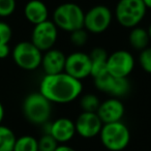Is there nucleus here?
<instances>
[{
	"label": "nucleus",
	"instance_id": "obj_1",
	"mask_svg": "<svg viewBox=\"0 0 151 151\" xmlns=\"http://www.w3.org/2000/svg\"><path fill=\"white\" fill-rule=\"evenodd\" d=\"M82 91V82L64 71L45 75L40 84V93L52 104L71 103L80 96Z\"/></svg>",
	"mask_w": 151,
	"mask_h": 151
},
{
	"label": "nucleus",
	"instance_id": "obj_2",
	"mask_svg": "<svg viewBox=\"0 0 151 151\" xmlns=\"http://www.w3.org/2000/svg\"><path fill=\"white\" fill-rule=\"evenodd\" d=\"M85 13L80 5L66 2L58 5L53 13V23L58 29L66 32L84 28Z\"/></svg>",
	"mask_w": 151,
	"mask_h": 151
},
{
	"label": "nucleus",
	"instance_id": "obj_3",
	"mask_svg": "<svg viewBox=\"0 0 151 151\" xmlns=\"http://www.w3.org/2000/svg\"><path fill=\"white\" fill-rule=\"evenodd\" d=\"M23 114L32 124L44 125L52 114V103L40 92L27 95L23 101Z\"/></svg>",
	"mask_w": 151,
	"mask_h": 151
},
{
	"label": "nucleus",
	"instance_id": "obj_4",
	"mask_svg": "<svg viewBox=\"0 0 151 151\" xmlns=\"http://www.w3.org/2000/svg\"><path fill=\"white\" fill-rule=\"evenodd\" d=\"M101 144L110 151H122L128 146L130 132L122 121L104 124L99 132Z\"/></svg>",
	"mask_w": 151,
	"mask_h": 151
},
{
	"label": "nucleus",
	"instance_id": "obj_5",
	"mask_svg": "<svg viewBox=\"0 0 151 151\" xmlns=\"http://www.w3.org/2000/svg\"><path fill=\"white\" fill-rule=\"evenodd\" d=\"M147 9L142 0H119L115 7V17L124 28H134L143 21Z\"/></svg>",
	"mask_w": 151,
	"mask_h": 151
},
{
	"label": "nucleus",
	"instance_id": "obj_6",
	"mask_svg": "<svg viewBox=\"0 0 151 151\" xmlns=\"http://www.w3.org/2000/svg\"><path fill=\"white\" fill-rule=\"evenodd\" d=\"M15 63L24 70H34L42 63V52L31 42H20L12 51Z\"/></svg>",
	"mask_w": 151,
	"mask_h": 151
},
{
	"label": "nucleus",
	"instance_id": "obj_7",
	"mask_svg": "<svg viewBox=\"0 0 151 151\" xmlns=\"http://www.w3.org/2000/svg\"><path fill=\"white\" fill-rule=\"evenodd\" d=\"M113 14L108 6L103 4L91 7L84 17V29L88 33L101 34L110 27Z\"/></svg>",
	"mask_w": 151,
	"mask_h": 151
},
{
	"label": "nucleus",
	"instance_id": "obj_8",
	"mask_svg": "<svg viewBox=\"0 0 151 151\" xmlns=\"http://www.w3.org/2000/svg\"><path fill=\"white\" fill-rule=\"evenodd\" d=\"M93 80L95 87L99 91L116 99L124 96L130 90V84L127 78H117L109 73L107 70L95 76Z\"/></svg>",
	"mask_w": 151,
	"mask_h": 151
},
{
	"label": "nucleus",
	"instance_id": "obj_9",
	"mask_svg": "<svg viewBox=\"0 0 151 151\" xmlns=\"http://www.w3.org/2000/svg\"><path fill=\"white\" fill-rule=\"evenodd\" d=\"M134 57L126 50H118L108 56L107 71L117 78H128L134 68Z\"/></svg>",
	"mask_w": 151,
	"mask_h": 151
},
{
	"label": "nucleus",
	"instance_id": "obj_10",
	"mask_svg": "<svg viewBox=\"0 0 151 151\" xmlns=\"http://www.w3.org/2000/svg\"><path fill=\"white\" fill-rule=\"evenodd\" d=\"M57 37H58V28L53 23V21L47 20L42 23L34 25L30 42L42 52H46L54 48Z\"/></svg>",
	"mask_w": 151,
	"mask_h": 151
},
{
	"label": "nucleus",
	"instance_id": "obj_11",
	"mask_svg": "<svg viewBox=\"0 0 151 151\" xmlns=\"http://www.w3.org/2000/svg\"><path fill=\"white\" fill-rule=\"evenodd\" d=\"M64 73L80 81L90 77L91 61L89 54L84 52H73L66 56Z\"/></svg>",
	"mask_w": 151,
	"mask_h": 151
},
{
	"label": "nucleus",
	"instance_id": "obj_12",
	"mask_svg": "<svg viewBox=\"0 0 151 151\" xmlns=\"http://www.w3.org/2000/svg\"><path fill=\"white\" fill-rule=\"evenodd\" d=\"M104 123L96 113L82 112L75 122L76 132L84 139H91L99 136Z\"/></svg>",
	"mask_w": 151,
	"mask_h": 151
},
{
	"label": "nucleus",
	"instance_id": "obj_13",
	"mask_svg": "<svg viewBox=\"0 0 151 151\" xmlns=\"http://www.w3.org/2000/svg\"><path fill=\"white\" fill-rule=\"evenodd\" d=\"M124 105L119 99L111 97L101 103L96 114L104 124L121 121L124 115Z\"/></svg>",
	"mask_w": 151,
	"mask_h": 151
},
{
	"label": "nucleus",
	"instance_id": "obj_14",
	"mask_svg": "<svg viewBox=\"0 0 151 151\" xmlns=\"http://www.w3.org/2000/svg\"><path fill=\"white\" fill-rule=\"evenodd\" d=\"M65 60L66 56L62 51L52 48L42 54L40 66L46 75H56L64 71Z\"/></svg>",
	"mask_w": 151,
	"mask_h": 151
},
{
	"label": "nucleus",
	"instance_id": "obj_15",
	"mask_svg": "<svg viewBox=\"0 0 151 151\" xmlns=\"http://www.w3.org/2000/svg\"><path fill=\"white\" fill-rule=\"evenodd\" d=\"M75 122L69 118L61 117L51 123L50 134L58 142V144H65L75 137Z\"/></svg>",
	"mask_w": 151,
	"mask_h": 151
},
{
	"label": "nucleus",
	"instance_id": "obj_16",
	"mask_svg": "<svg viewBox=\"0 0 151 151\" xmlns=\"http://www.w3.org/2000/svg\"><path fill=\"white\" fill-rule=\"evenodd\" d=\"M24 16L33 25L49 20V9L42 0H29L24 7Z\"/></svg>",
	"mask_w": 151,
	"mask_h": 151
},
{
	"label": "nucleus",
	"instance_id": "obj_17",
	"mask_svg": "<svg viewBox=\"0 0 151 151\" xmlns=\"http://www.w3.org/2000/svg\"><path fill=\"white\" fill-rule=\"evenodd\" d=\"M108 53L103 48H95L89 54L91 61V77L94 78L95 76L99 75L103 71L107 70Z\"/></svg>",
	"mask_w": 151,
	"mask_h": 151
},
{
	"label": "nucleus",
	"instance_id": "obj_18",
	"mask_svg": "<svg viewBox=\"0 0 151 151\" xmlns=\"http://www.w3.org/2000/svg\"><path fill=\"white\" fill-rule=\"evenodd\" d=\"M128 40H129V44L132 48L141 52L148 47L150 38H149L147 29L137 26L134 28H132L129 35H128Z\"/></svg>",
	"mask_w": 151,
	"mask_h": 151
},
{
	"label": "nucleus",
	"instance_id": "obj_19",
	"mask_svg": "<svg viewBox=\"0 0 151 151\" xmlns=\"http://www.w3.org/2000/svg\"><path fill=\"white\" fill-rule=\"evenodd\" d=\"M16 140L15 132L7 126L0 124V151H14Z\"/></svg>",
	"mask_w": 151,
	"mask_h": 151
},
{
	"label": "nucleus",
	"instance_id": "obj_20",
	"mask_svg": "<svg viewBox=\"0 0 151 151\" xmlns=\"http://www.w3.org/2000/svg\"><path fill=\"white\" fill-rule=\"evenodd\" d=\"M14 151H38L37 140L28 134L17 138Z\"/></svg>",
	"mask_w": 151,
	"mask_h": 151
},
{
	"label": "nucleus",
	"instance_id": "obj_21",
	"mask_svg": "<svg viewBox=\"0 0 151 151\" xmlns=\"http://www.w3.org/2000/svg\"><path fill=\"white\" fill-rule=\"evenodd\" d=\"M99 105H101V101H99V97L92 93H87V94L83 95L80 99V106L83 112L96 113Z\"/></svg>",
	"mask_w": 151,
	"mask_h": 151
},
{
	"label": "nucleus",
	"instance_id": "obj_22",
	"mask_svg": "<svg viewBox=\"0 0 151 151\" xmlns=\"http://www.w3.org/2000/svg\"><path fill=\"white\" fill-rule=\"evenodd\" d=\"M38 143V151H55V149L58 146V142L53 138L51 134H44L40 137Z\"/></svg>",
	"mask_w": 151,
	"mask_h": 151
},
{
	"label": "nucleus",
	"instance_id": "obj_23",
	"mask_svg": "<svg viewBox=\"0 0 151 151\" xmlns=\"http://www.w3.org/2000/svg\"><path fill=\"white\" fill-rule=\"evenodd\" d=\"M87 40H88V32L84 28L70 32V42L73 46L83 47L86 45Z\"/></svg>",
	"mask_w": 151,
	"mask_h": 151
},
{
	"label": "nucleus",
	"instance_id": "obj_24",
	"mask_svg": "<svg viewBox=\"0 0 151 151\" xmlns=\"http://www.w3.org/2000/svg\"><path fill=\"white\" fill-rule=\"evenodd\" d=\"M139 64L144 71L151 73V47H147L140 52Z\"/></svg>",
	"mask_w": 151,
	"mask_h": 151
},
{
	"label": "nucleus",
	"instance_id": "obj_25",
	"mask_svg": "<svg viewBox=\"0 0 151 151\" xmlns=\"http://www.w3.org/2000/svg\"><path fill=\"white\" fill-rule=\"evenodd\" d=\"M17 7L16 0H0V18L9 17Z\"/></svg>",
	"mask_w": 151,
	"mask_h": 151
},
{
	"label": "nucleus",
	"instance_id": "obj_26",
	"mask_svg": "<svg viewBox=\"0 0 151 151\" xmlns=\"http://www.w3.org/2000/svg\"><path fill=\"white\" fill-rule=\"evenodd\" d=\"M13 36L12 27L6 22L0 21V45H9Z\"/></svg>",
	"mask_w": 151,
	"mask_h": 151
},
{
	"label": "nucleus",
	"instance_id": "obj_27",
	"mask_svg": "<svg viewBox=\"0 0 151 151\" xmlns=\"http://www.w3.org/2000/svg\"><path fill=\"white\" fill-rule=\"evenodd\" d=\"M11 54V48L9 45H0V59H5Z\"/></svg>",
	"mask_w": 151,
	"mask_h": 151
},
{
	"label": "nucleus",
	"instance_id": "obj_28",
	"mask_svg": "<svg viewBox=\"0 0 151 151\" xmlns=\"http://www.w3.org/2000/svg\"><path fill=\"white\" fill-rule=\"evenodd\" d=\"M55 151H77V150L66 144H59L57 146V148L55 149Z\"/></svg>",
	"mask_w": 151,
	"mask_h": 151
},
{
	"label": "nucleus",
	"instance_id": "obj_29",
	"mask_svg": "<svg viewBox=\"0 0 151 151\" xmlns=\"http://www.w3.org/2000/svg\"><path fill=\"white\" fill-rule=\"evenodd\" d=\"M3 118H4V108H3L2 104L0 103V124L2 122Z\"/></svg>",
	"mask_w": 151,
	"mask_h": 151
},
{
	"label": "nucleus",
	"instance_id": "obj_30",
	"mask_svg": "<svg viewBox=\"0 0 151 151\" xmlns=\"http://www.w3.org/2000/svg\"><path fill=\"white\" fill-rule=\"evenodd\" d=\"M143 3H144V5L146 6L147 9H151V0H142Z\"/></svg>",
	"mask_w": 151,
	"mask_h": 151
},
{
	"label": "nucleus",
	"instance_id": "obj_31",
	"mask_svg": "<svg viewBox=\"0 0 151 151\" xmlns=\"http://www.w3.org/2000/svg\"><path fill=\"white\" fill-rule=\"evenodd\" d=\"M147 32H148L149 38H150V40H151V23H150V25H149V27L147 28Z\"/></svg>",
	"mask_w": 151,
	"mask_h": 151
}]
</instances>
